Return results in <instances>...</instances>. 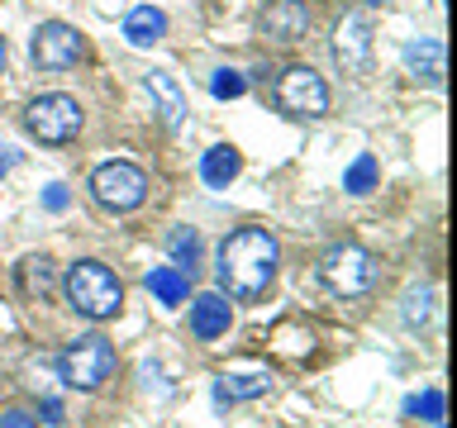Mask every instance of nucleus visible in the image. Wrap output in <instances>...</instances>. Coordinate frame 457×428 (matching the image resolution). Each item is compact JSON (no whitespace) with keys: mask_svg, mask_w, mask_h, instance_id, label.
I'll list each match as a JSON object with an SVG mask.
<instances>
[{"mask_svg":"<svg viewBox=\"0 0 457 428\" xmlns=\"http://www.w3.org/2000/svg\"><path fill=\"white\" fill-rule=\"evenodd\" d=\"M377 177H381L377 157H371V152H357L353 167L343 171V191H348V195H367V191H377Z\"/></svg>","mask_w":457,"mask_h":428,"instance_id":"18","label":"nucleus"},{"mask_svg":"<svg viewBox=\"0 0 457 428\" xmlns=\"http://www.w3.org/2000/svg\"><path fill=\"white\" fill-rule=\"evenodd\" d=\"M277 105L291 119H320L328 114V86L314 67H286L277 77Z\"/></svg>","mask_w":457,"mask_h":428,"instance_id":"7","label":"nucleus"},{"mask_svg":"<svg viewBox=\"0 0 457 428\" xmlns=\"http://www.w3.org/2000/svg\"><path fill=\"white\" fill-rule=\"evenodd\" d=\"M14 162H20V152H14V148H0V171H10Z\"/></svg>","mask_w":457,"mask_h":428,"instance_id":"26","label":"nucleus"},{"mask_svg":"<svg viewBox=\"0 0 457 428\" xmlns=\"http://www.w3.org/2000/svg\"><path fill=\"white\" fill-rule=\"evenodd\" d=\"M5 57H10V48H5V38H0V71H5Z\"/></svg>","mask_w":457,"mask_h":428,"instance_id":"27","label":"nucleus"},{"mask_svg":"<svg viewBox=\"0 0 457 428\" xmlns=\"http://www.w3.org/2000/svg\"><path fill=\"white\" fill-rule=\"evenodd\" d=\"M400 57H405V71H410V77L424 81V86H438L443 71H448V53H443L438 38H410Z\"/></svg>","mask_w":457,"mask_h":428,"instance_id":"12","label":"nucleus"},{"mask_svg":"<svg viewBox=\"0 0 457 428\" xmlns=\"http://www.w3.org/2000/svg\"><path fill=\"white\" fill-rule=\"evenodd\" d=\"M24 124H29V134H34L38 143H67V138H77V134H81L86 114H81V105H77L71 95L53 91V95L29 100Z\"/></svg>","mask_w":457,"mask_h":428,"instance_id":"5","label":"nucleus"},{"mask_svg":"<svg viewBox=\"0 0 457 428\" xmlns=\"http://www.w3.org/2000/svg\"><path fill=\"white\" fill-rule=\"evenodd\" d=\"M148 291L162 300L167 309H177L186 295H191V276H186V271H177V267H153L148 271Z\"/></svg>","mask_w":457,"mask_h":428,"instance_id":"16","label":"nucleus"},{"mask_svg":"<svg viewBox=\"0 0 457 428\" xmlns=\"http://www.w3.org/2000/svg\"><path fill=\"white\" fill-rule=\"evenodd\" d=\"M67 200H71V195H67V185H62V181H53V185H43V210H53V214H62V210H67Z\"/></svg>","mask_w":457,"mask_h":428,"instance_id":"23","label":"nucleus"},{"mask_svg":"<svg viewBox=\"0 0 457 428\" xmlns=\"http://www.w3.org/2000/svg\"><path fill=\"white\" fill-rule=\"evenodd\" d=\"M305 29H310L305 0H271V5L262 10V34L271 43H300Z\"/></svg>","mask_w":457,"mask_h":428,"instance_id":"10","label":"nucleus"},{"mask_svg":"<svg viewBox=\"0 0 457 428\" xmlns=\"http://www.w3.org/2000/svg\"><path fill=\"white\" fill-rule=\"evenodd\" d=\"M271 391V376L267 371H248V376H224L220 381V399H257Z\"/></svg>","mask_w":457,"mask_h":428,"instance_id":"19","label":"nucleus"},{"mask_svg":"<svg viewBox=\"0 0 457 428\" xmlns=\"http://www.w3.org/2000/svg\"><path fill=\"white\" fill-rule=\"evenodd\" d=\"M243 91H248V77L234 67H220V71H210V95L214 100H238Z\"/></svg>","mask_w":457,"mask_h":428,"instance_id":"21","label":"nucleus"},{"mask_svg":"<svg viewBox=\"0 0 457 428\" xmlns=\"http://www.w3.org/2000/svg\"><path fill=\"white\" fill-rule=\"evenodd\" d=\"M367 5H386V0H367Z\"/></svg>","mask_w":457,"mask_h":428,"instance_id":"28","label":"nucleus"},{"mask_svg":"<svg viewBox=\"0 0 457 428\" xmlns=\"http://www.w3.org/2000/svg\"><path fill=\"white\" fill-rule=\"evenodd\" d=\"M162 34H167V14L157 10V5H134V10L124 14V38H129V48H153Z\"/></svg>","mask_w":457,"mask_h":428,"instance_id":"15","label":"nucleus"},{"mask_svg":"<svg viewBox=\"0 0 457 428\" xmlns=\"http://www.w3.org/2000/svg\"><path fill=\"white\" fill-rule=\"evenodd\" d=\"M438 428H443V424H438Z\"/></svg>","mask_w":457,"mask_h":428,"instance_id":"29","label":"nucleus"},{"mask_svg":"<svg viewBox=\"0 0 457 428\" xmlns=\"http://www.w3.org/2000/svg\"><path fill=\"white\" fill-rule=\"evenodd\" d=\"M167 252H171V267L186 271V276H195V267H200V234H195V228H171V234H167Z\"/></svg>","mask_w":457,"mask_h":428,"instance_id":"17","label":"nucleus"},{"mask_svg":"<svg viewBox=\"0 0 457 428\" xmlns=\"http://www.w3.org/2000/svg\"><path fill=\"white\" fill-rule=\"evenodd\" d=\"M238 171H243V152L234 148V143H214V148L200 157V181L214 185V191H224Z\"/></svg>","mask_w":457,"mask_h":428,"instance_id":"14","label":"nucleus"},{"mask_svg":"<svg viewBox=\"0 0 457 428\" xmlns=\"http://www.w3.org/2000/svg\"><path fill=\"white\" fill-rule=\"evenodd\" d=\"M228 324H234V305H228V295H224V291L195 295V305H191V333H195L200 342L224 338V333H228Z\"/></svg>","mask_w":457,"mask_h":428,"instance_id":"9","label":"nucleus"},{"mask_svg":"<svg viewBox=\"0 0 457 428\" xmlns=\"http://www.w3.org/2000/svg\"><path fill=\"white\" fill-rule=\"evenodd\" d=\"M405 409H410V414H420L424 424H434V428H438V424H443V391H438V385H428L424 395H410V399H405Z\"/></svg>","mask_w":457,"mask_h":428,"instance_id":"22","label":"nucleus"},{"mask_svg":"<svg viewBox=\"0 0 457 428\" xmlns=\"http://www.w3.org/2000/svg\"><path fill=\"white\" fill-rule=\"evenodd\" d=\"M281 267V243L267 228H234L220 243V285L234 300H253L277 281Z\"/></svg>","mask_w":457,"mask_h":428,"instance_id":"1","label":"nucleus"},{"mask_svg":"<svg viewBox=\"0 0 457 428\" xmlns=\"http://www.w3.org/2000/svg\"><path fill=\"white\" fill-rule=\"evenodd\" d=\"M143 91L153 95V105H157V114H162L167 134H177L181 119H186V95H181V86L171 81L167 71H148V77H143Z\"/></svg>","mask_w":457,"mask_h":428,"instance_id":"13","label":"nucleus"},{"mask_svg":"<svg viewBox=\"0 0 457 428\" xmlns=\"http://www.w3.org/2000/svg\"><path fill=\"white\" fill-rule=\"evenodd\" d=\"M114 366H120V357H114L110 338H100V333L71 338L62 348V357H57V376H62V385L67 391H81V395L100 391V385L114 376Z\"/></svg>","mask_w":457,"mask_h":428,"instance_id":"3","label":"nucleus"},{"mask_svg":"<svg viewBox=\"0 0 457 428\" xmlns=\"http://www.w3.org/2000/svg\"><path fill=\"white\" fill-rule=\"evenodd\" d=\"M29 57H34V67H43V71H67V67H77L86 57V34L71 29V24H62V20H48V24L34 29Z\"/></svg>","mask_w":457,"mask_h":428,"instance_id":"8","label":"nucleus"},{"mask_svg":"<svg viewBox=\"0 0 457 428\" xmlns=\"http://www.w3.org/2000/svg\"><path fill=\"white\" fill-rule=\"evenodd\" d=\"M91 195L96 205H105L114 214H129L143 205V195H148V177H143V167L134 162H105L91 171Z\"/></svg>","mask_w":457,"mask_h":428,"instance_id":"6","label":"nucleus"},{"mask_svg":"<svg viewBox=\"0 0 457 428\" xmlns=\"http://www.w3.org/2000/svg\"><path fill=\"white\" fill-rule=\"evenodd\" d=\"M0 428H38V419L29 409H5L0 414Z\"/></svg>","mask_w":457,"mask_h":428,"instance_id":"24","label":"nucleus"},{"mask_svg":"<svg viewBox=\"0 0 457 428\" xmlns=\"http://www.w3.org/2000/svg\"><path fill=\"white\" fill-rule=\"evenodd\" d=\"M334 57H338L348 71H362V67L371 62V24H367V14H348V20L338 24Z\"/></svg>","mask_w":457,"mask_h":428,"instance_id":"11","label":"nucleus"},{"mask_svg":"<svg viewBox=\"0 0 457 428\" xmlns=\"http://www.w3.org/2000/svg\"><path fill=\"white\" fill-rule=\"evenodd\" d=\"M62 291H67V305L77 309L81 319H96V324H105V319H114V314L124 309V285H120V276H114L105 262H96V257H86V262L67 267Z\"/></svg>","mask_w":457,"mask_h":428,"instance_id":"2","label":"nucleus"},{"mask_svg":"<svg viewBox=\"0 0 457 428\" xmlns=\"http://www.w3.org/2000/svg\"><path fill=\"white\" fill-rule=\"evenodd\" d=\"M20 285H24V295H48L53 291V262L48 257H24L20 262Z\"/></svg>","mask_w":457,"mask_h":428,"instance_id":"20","label":"nucleus"},{"mask_svg":"<svg viewBox=\"0 0 457 428\" xmlns=\"http://www.w3.org/2000/svg\"><path fill=\"white\" fill-rule=\"evenodd\" d=\"M43 424H62V405L57 399H43Z\"/></svg>","mask_w":457,"mask_h":428,"instance_id":"25","label":"nucleus"},{"mask_svg":"<svg viewBox=\"0 0 457 428\" xmlns=\"http://www.w3.org/2000/svg\"><path fill=\"white\" fill-rule=\"evenodd\" d=\"M320 281L334 295H362L377 285V257H371L362 243H334L320 257Z\"/></svg>","mask_w":457,"mask_h":428,"instance_id":"4","label":"nucleus"}]
</instances>
